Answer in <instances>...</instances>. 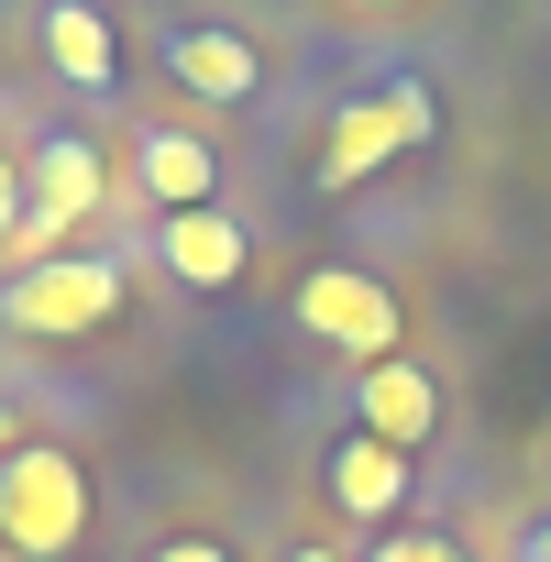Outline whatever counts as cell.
<instances>
[{"mask_svg":"<svg viewBox=\"0 0 551 562\" xmlns=\"http://www.w3.org/2000/svg\"><path fill=\"white\" fill-rule=\"evenodd\" d=\"M111 210V155H100V133H78V122H56V133H34V155H23V232H12V276L23 265H45L78 221H100Z\"/></svg>","mask_w":551,"mask_h":562,"instance_id":"2","label":"cell"},{"mask_svg":"<svg viewBox=\"0 0 551 562\" xmlns=\"http://www.w3.org/2000/svg\"><path fill=\"white\" fill-rule=\"evenodd\" d=\"M430 133H441L430 78H386V89H364V100H342V111H331L321 188H364L375 166H397V155H408V144H430Z\"/></svg>","mask_w":551,"mask_h":562,"instance_id":"4","label":"cell"},{"mask_svg":"<svg viewBox=\"0 0 551 562\" xmlns=\"http://www.w3.org/2000/svg\"><path fill=\"white\" fill-rule=\"evenodd\" d=\"M12 232H23V155L0 144V254H12Z\"/></svg>","mask_w":551,"mask_h":562,"instance_id":"14","label":"cell"},{"mask_svg":"<svg viewBox=\"0 0 551 562\" xmlns=\"http://www.w3.org/2000/svg\"><path fill=\"white\" fill-rule=\"evenodd\" d=\"M288 562H342V551H331V540H299V551H288Z\"/></svg>","mask_w":551,"mask_h":562,"instance_id":"16","label":"cell"},{"mask_svg":"<svg viewBox=\"0 0 551 562\" xmlns=\"http://www.w3.org/2000/svg\"><path fill=\"white\" fill-rule=\"evenodd\" d=\"M166 78L188 100H210V111H243V100H265V45L232 34V23H177L166 34Z\"/></svg>","mask_w":551,"mask_h":562,"instance_id":"7","label":"cell"},{"mask_svg":"<svg viewBox=\"0 0 551 562\" xmlns=\"http://www.w3.org/2000/svg\"><path fill=\"white\" fill-rule=\"evenodd\" d=\"M144 562H243V551H232V540H210V529H166Z\"/></svg>","mask_w":551,"mask_h":562,"instance_id":"13","label":"cell"},{"mask_svg":"<svg viewBox=\"0 0 551 562\" xmlns=\"http://www.w3.org/2000/svg\"><path fill=\"white\" fill-rule=\"evenodd\" d=\"M89 540V463L67 441H23V452H0V551H78Z\"/></svg>","mask_w":551,"mask_h":562,"instance_id":"3","label":"cell"},{"mask_svg":"<svg viewBox=\"0 0 551 562\" xmlns=\"http://www.w3.org/2000/svg\"><path fill=\"white\" fill-rule=\"evenodd\" d=\"M364 562H463V540L452 529H375Z\"/></svg>","mask_w":551,"mask_h":562,"instance_id":"12","label":"cell"},{"mask_svg":"<svg viewBox=\"0 0 551 562\" xmlns=\"http://www.w3.org/2000/svg\"><path fill=\"white\" fill-rule=\"evenodd\" d=\"M133 188L155 199V221H177V210H221V155H210L188 122H144V133H133Z\"/></svg>","mask_w":551,"mask_h":562,"instance_id":"8","label":"cell"},{"mask_svg":"<svg viewBox=\"0 0 551 562\" xmlns=\"http://www.w3.org/2000/svg\"><path fill=\"white\" fill-rule=\"evenodd\" d=\"M299 331L353 353V364H386L397 353V288L364 265H321V276H299Z\"/></svg>","mask_w":551,"mask_h":562,"instance_id":"5","label":"cell"},{"mask_svg":"<svg viewBox=\"0 0 551 562\" xmlns=\"http://www.w3.org/2000/svg\"><path fill=\"white\" fill-rule=\"evenodd\" d=\"M364 12H397V0H364Z\"/></svg>","mask_w":551,"mask_h":562,"instance_id":"17","label":"cell"},{"mask_svg":"<svg viewBox=\"0 0 551 562\" xmlns=\"http://www.w3.org/2000/svg\"><path fill=\"white\" fill-rule=\"evenodd\" d=\"M122 310H133L122 254H45V265H23L0 288V331H23V342H89Z\"/></svg>","mask_w":551,"mask_h":562,"instance_id":"1","label":"cell"},{"mask_svg":"<svg viewBox=\"0 0 551 562\" xmlns=\"http://www.w3.org/2000/svg\"><path fill=\"white\" fill-rule=\"evenodd\" d=\"M353 430H375L386 452H430V430H441V386H430V364H353Z\"/></svg>","mask_w":551,"mask_h":562,"instance_id":"9","label":"cell"},{"mask_svg":"<svg viewBox=\"0 0 551 562\" xmlns=\"http://www.w3.org/2000/svg\"><path fill=\"white\" fill-rule=\"evenodd\" d=\"M155 265L177 276V288L221 299V288H243V265H254V232H243L232 210H177V221H155Z\"/></svg>","mask_w":551,"mask_h":562,"instance_id":"10","label":"cell"},{"mask_svg":"<svg viewBox=\"0 0 551 562\" xmlns=\"http://www.w3.org/2000/svg\"><path fill=\"white\" fill-rule=\"evenodd\" d=\"M45 67L78 100H111L122 89V23L100 12V0H45Z\"/></svg>","mask_w":551,"mask_h":562,"instance_id":"11","label":"cell"},{"mask_svg":"<svg viewBox=\"0 0 551 562\" xmlns=\"http://www.w3.org/2000/svg\"><path fill=\"white\" fill-rule=\"evenodd\" d=\"M518 562H551V518H540V529H529V540H518Z\"/></svg>","mask_w":551,"mask_h":562,"instance_id":"15","label":"cell"},{"mask_svg":"<svg viewBox=\"0 0 551 562\" xmlns=\"http://www.w3.org/2000/svg\"><path fill=\"white\" fill-rule=\"evenodd\" d=\"M321 485H331V507H342L353 529H397V507L419 496V452H386L375 430H342V441L321 452Z\"/></svg>","mask_w":551,"mask_h":562,"instance_id":"6","label":"cell"}]
</instances>
